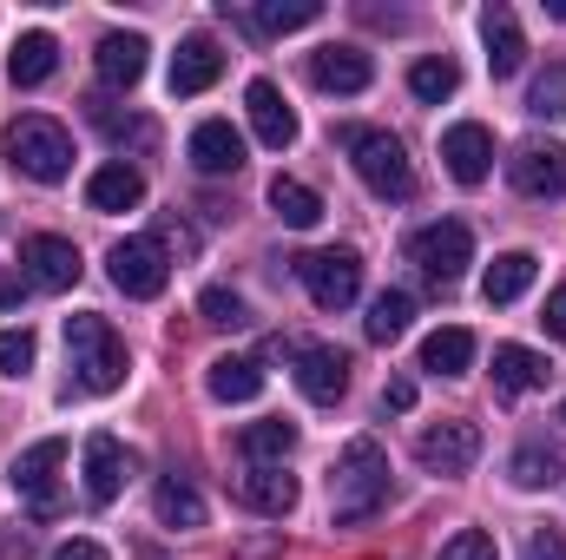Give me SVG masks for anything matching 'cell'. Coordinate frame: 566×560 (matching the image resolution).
Segmentation results:
<instances>
[{"label":"cell","mask_w":566,"mask_h":560,"mask_svg":"<svg viewBox=\"0 0 566 560\" xmlns=\"http://www.w3.org/2000/svg\"><path fill=\"white\" fill-rule=\"evenodd\" d=\"M382 501H389V455H382V442L356 435L343 448L336 475H329V515L336 521H369Z\"/></svg>","instance_id":"6da1fadb"},{"label":"cell","mask_w":566,"mask_h":560,"mask_svg":"<svg viewBox=\"0 0 566 560\" xmlns=\"http://www.w3.org/2000/svg\"><path fill=\"white\" fill-rule=\"evenodd\" d=\"M7 165L20 172V178H33V185H60L66 172H73V133L60 126V120H46V113H27V120H13L7 133Z\"/></svg>","instance_id":"7a4b0ae2"},{"label":"cell","mask_w":566,"mask_h":560,"mask_svg":"<svg viewBox=\"0 0 566 560\" xmlns=\"http://www.w3.org/2000/svg\"><path fill=\"white\" fill-rule=\"evenodd\" d=\"M66 350H73V383L86 396H113L126 383V343L113 336L106 317H66Z\"/></svg>","instance_id":"3957f363"},{"label":"cell","mask_w":566,"mask_h":560,"mask_svg":"<svg viewBox=\"0 0 566 560\" xmlns=\"http://www.w3.org/2000/svg\"><path fill=\"white\" fill-rule=\"evenodd\" d=\"M336 139H343L349 165H356V178H363L376 198H409V191H416V165H409V152H402V139H396V133L343 126Z\"/></svg>","instance_id":"277c9868"},{"label":"cell","mask_w":566,"mask_h":560,"mask_svg":"<svg viewBox=\"0 0 566 560\" xmlns=\"http://www.w3.org/2000/svg\"><path fill=\"white\" fill-rule=\"evenodd\" d=\"M296 278H303V290H310L316 310H349L356 290H363V258H356L349 245H336V251H310V258H296Z\"/></svg>","instance_id":"5b68a950"},{"label":"cell","mask_w":566,"mask_h":560,"mask_svg":"<svg viewBox=\"0 0 566 560\" xmlns=\"http://www.w3.org/2000/svg\"><path fill=\"white\" fill-rule=\"evenodd\" d=\"M60 468H66V442L46 435V442H33V448L13 455L7 481H13V495H20L33 515H53V508H60Z\"/></svg>","instance_id":"8992f818"},{"label":"cell","mask_w":566,"mask_h":560,"mask_svg":"<svg viewBox=\"0 0 566 560\" xmlns=\"http://www.w3.org/2000/svg\"><path fill=\"white\" fill-rule=\"evenodd\" d=\"M409 258H416L434 283H454L474 265V231H468L461 218H434V225H422V231L409 238Z\"/></svg>","instance_id":"52a82bcc"},{"label":"cell","mask_w":566,"mask_h":560,"mask_svg":"<svg viewBox=\"0 0 566 560\" xmlns=\"http://www.w3.org/2000/svg\"><path fill=\"white\" fill-rule=\"evenodd\" d=\"M106 271H113V283H119L126 297L151 303V297H165V283H171V258H165L158 238H119L113 258H106Z\"/></svg>","instance_id":"ba28073f"},{"label":"cell","mask_w":566,"mask_h":560,"mask_svg":"<svg viewBox=\"0 0 566 560\" xmlns=\"http://www.w3.org/2000/svg\"><path fill=\"white\" fill-rule=\"evenodd\" d=\"M20 271H27L33 290H73L86 265H80V245H73V238L40 231V238H27V245H20Z\"/></svg>","instance_id":"9c48e42d"},{"label":"cell","mask_w":566,"mask_h":560,"mask_svg":"<svg viewBox=\"0 0 566 560\" xmlns=\"http://www.w3.org/2000/svg\"><path fill=\"white\" fill-rule=\"evenodd\" d=\"M474 455H481V428L474 422H428L416 435V462L434 468V475H461V468H474Z\"/></svg>","instance_id":"30bf717a"},{"label":"cell","mask_w":566,"mask_h":560,"mask_svg":"<svg viewBox=\"0 0 566 560\" xmlns=\"http://www.w3.org/2000/svg\"><path fill=\"white\" fill-rule=\"evenodd\" d=\"M441 165H448L454 185H488V172H494V133H488L481 120L448 126V133H441Z\"/></svg>","instance_id":"8fae6325"},{"label":"cell","mask_w":566,"mask_h":560,"mask_svg":"<svg viewBox=\"0 0 566 560\" xmlns=\"http://www.w3.org/2000/svg\"><path fill=\"white\" fill-rule=\"evenodd\" d=\"M218 73H224V46H218L211 33H185V40H178V53H171L165 86H171V100H191V93L218 86Z\"/></svg>","instance_id":"7c38bea8"},{"label":"cell","mask_w":566,"mask_h":560,"mask_svg":"<svg viewBox=\"0 0 566 560\" xmlns=\"http://www.w3.org/2000/svg\"><path fill=\"white\" fill-rule=\"evenodd\" d=\"M126 475H133V448L119 442V435H86V501L93 508H113L119 501V488H126Z\"/></svg>","instance_id":"4fadbf2b"},{"label":"cell","mask_w":566,"mask_h":560,"mask_svg":"<svg viewBox=\"0 0 566 560\" xmlns=\"http://www.w3.org/2000/svg\"><path fill=\"white\" fill-rule=\"evenodd\" d=\"M507 178H514V191H527V198H554V191H566V145L527 139L514 158H507Z\"/></svg>","instance_id":"5bb4252c"},{"label":"cell","mask_w":566,"mask_h":560,"mask_svg":"<svg viewBox=\"0 0 566 560\" xmlns=\"http://www.w3.org/2000/svg\"><path fill=\"white\" fill-rule=\"evenodd\" d=\"M296 390L310 396V403H343V390H349V356L343 350H329V343H303L296 350Z\"/></svg>","instance_id":"9a60e30c"},{"label":"cell","mask_w":566,"mask_h":560,"mask_svg":"<svg viewBox=\"0 0 566 560\" xmlns=\"http://www.w3.org/2000/svg\"><path fill=\"white\" fill-rule=\"evenodd\" d=\"M481 40H488V66H494V80H514L521 66H527V33H521V20H514V7H481Z\"/></svg>","instance_id":"2e32d148"},{"label":"cell","mask_w":566,"mask_h":560,"mask_svg":"<svg viewBox=\"0 0 566 560\" xmlns=\"http://www.w3.org/2000/svg\"><path fill=\"white\" fill-rule=\"evenodd\" d=\"M185 158H191L205 178H231V172L244 165V133H238L231 120H205V126L191 133V145H185Z\"/></svg>","instance_id":"e0dca14e"},{"label":"cell","mask_w":566,"mask_h":560,"mask_svg":"<svg viewBox=\"0 0 566 560\" xmlns=\"http://www.w3.org/2000/svg\"><path fill=\"white\" fill-rule=\"evenodd\" d=\"M244 113H251V133L283 152V145H296V113H290V100H283L277 80H251V93H244Z\"/></svg>","instance_id":"ac0fdd59"},{"label":"cell","mask_w":566,"mask_h":560,"mask_svg":"<svg viewBox=\"0 0 566 560\" xmlns=\"http://www.w3.org/2000/svg\"><path fill=\"white\" fill-rule=\"evenodd\" d=\"M310 80H316L323 93H363V86L376 80V66H369L363 46H316V53H310Z\"/></svg>","instance_id":"d6986e66"},{"label":"cell","mask_w":566,"mask_h":560,"mask_svg":"<svg viewBox=\"0 0 566 560\" xmlns=\"http://www.w3.org/2000/svg\"><path fill=\"white\" fill-rule=\"evenodd\" d=\"M139 198H145V172L126 165V158H113V165H99V172L86 178V205H93V211H133Z\"/></svg>","instance_id":"ffe728a7"},{"label":"cell","mask_w":566,"mask_h":560,"mask_svg":"<svg viewBox=\"0 0 566 560\" xmlns=\"http://www.w3.org/2000/svg\"><path fill=\"white\" fill-rule=\"evenodd\" d=\"M53 66H60V40H53L46 27L20 33V40H13V53H7V80H13V86H46V80H53Z\"/></svg>","instance_id":"44dd1931"},{"label":"cell","mask_w":566,"mask_h":560,"mask_svg":"<svg viewBox=\"0 0 566 560\" xmlns=\"http://www.w3.org/2000/svg\"><path fill=\"white\" fill-rule=\"evenodd\" d=\"M547 356L541 350H527V343H501L494 350V390L501 396H527V390H547Z\"/></svg>","instance_id":"7402d4cb"},{"label":"cell","mask_w":566,"mask_h":560,"mask_svg":"<svg viewBox=\"0 0 566 560\" xmlns=\"http://www.w3.org/2000/svg\"><path fill=\"white\" fill-rule=\"evenodd\" d=\"M296 475H283V468H251V475H238V501L244 508H258V515H271V521H283L290 508H296Z\"/></svg>","instance_id":"603a6c76"},{"label":"cell","mask_w":566,"mask_h":560,"mask_svg":"<svg viewBox=\"0 0 566 560\" xmlns=\"http://www.w3.org/2000/svg\"><path fill=\"white\" fill-rule=\"evenodd\" d=\"M205 390L218 403H258L264 396V370H258V356H218L205 370Z\"/></svg>","instance_id":"cb8c5ba5"},{"label":"cell","mask_w":566,"mask_h":560,"mask_svg":"<svg viewBox=\"0 0 566 560\" xmlns=\"http://www.w3.org/2000/svg\"><path fill=\"white\" fill-rule=\"evenodd\" d=\"M145 60H151L145 33H106V40H99V80H106V86H139Z\"/></svg>","instance_id":"d4e9b609"},{"label":"cell","mask_w":566,"mask_h":560,"mask_svg":"<svg viewBox=\"0 0 566 560\" xmlns=\"http://www.w3.org/2000/svg\"><path fill=\"white\" fill-rule=\"evenodd\" d=\"M534 271H541L534 251H501V258L488 265V278H481V297H488V303H514V297L534 290Z\"/></svg>","instance_id":"484cf974"},{"label":"cell","mask_w":566,"mask_h":560,"mask_svg":"<svg viewBox=\"0 0 566 560\" xmlns=\"http://www.w3.org/2000/svg\"><path fill=\"white\" fill-rule=\"evenodd\" d=\"M468 363H474V330H461V323L434 330V336L422 343V370L428 376H468Z\"/></svg>","instance_id":"4316f807"},{"label":"cell","mask_w":566,"mask_h":560,"mask_svg":"<svg viewBox=\"0 0 566 560\" xmlns=\"http://www.w3.org/2000/svg\"><path fill=\"white\" fill-rule=\"evenodd\" d=\"M238 448L251 455V468H283V455L296 448V422H283V416L251 422V428L238 435Z\"/></svg>","instance_id":"83f0119b"},{"label":"cell","mask_w":566,"mask_h":560,"mask_svg":"<svg viewBox=\"0 0 566 560\" xmlns=\"http://www.w3.org/2000/svg\"><path fill=\"white\" fill-rule=\"evenodd\" d=\"M409 323H416V297H409V290H382V297L369 303V317H363L369 343H402Z\"/></svg>","instance_id":"f1b7e54d"},{"label":"cell","mask_w":566,"mask_h":560,"mask_svg":"<svg viewBox=\"0 0 566 560\" xmlns=\"http://www.w3.org/2000/svg\"><path fill=\"white\" fill-rule=\"evenodd\" d=\"M151 508H158L165 528H205V495H198L191 481H178V475H165V481L151 488Z\"/></svg>","instance_id":"f546056e"},{"label":"cell","mask_w":566,"mask_h":560,"mask_svg":"<svg viewBox=\"0 0 566 560\" xmlns=\"http://www.w3.org/2000/svg\"><path fill=\"white\" fill-rule=\"evenodd\" d=\"M271 211H277L290 231H310L323 218V191L303 185V178H271Z\"/></svg>","instance_id":"4dcf8cb0"},{"label":"cell","mask_w":566,"mask_h":560,"mask_svg":"<svg viewBox=\"0 0 566 560\" xmlns=\"http://www.w3.org/2000/svg\"><path fill=\"white\" fill-rule=\"evenodd\" d=\"M454 86H461V66L448 60V53H428L409 66V93L422 100V106H441V100H454Z\"/></svg>","instance_id":"1f68e13d"},{"label":"cell","mask_w":566,"mask_h":560,"mask_svg":"<svg viewBox=\"0 0 566 560\" xmlns=\"http://www.w3.org/2000/svg\"><path fill=\"white\" fill-rule=\"evenodd\" d=\"M323 13V0H258L251 7V20L264 27V33H296V27H310Z\"/></svg>","instance_id":"d6a6232c"},{"label":"cell","mask_w":566,"mask_h":560,"mask_svg":"<svg viewBox=\"0 0 566 560\" xmlns=\"http://www.w3.org/2000/svg\"><path fill=\"white\" fill-rule=\"evenodd\" d=\"M507 475H514V488H554V481H560V455H554L547 442H527Z\"/></svg>","instance_id":"836d02e7"},{"label":"cell","mask_w":566,"mask_h":560,"mask_svg":"<svg viewBox=\"0 0 566 560\" xmlns=\"http://www.w3.org/2000/svg\"><path fill=\"white\" fill-rule=\"evenodd\" d=\"M198 310H205V323H224V330H244V323H251L244 297H238V290H224V283H211V290L198 297Z\"/></svg>","instance_id":"e575fe53"},{"label":"cell","mask_w":566,"mask_h":560,"mask_svg":"<svg viewBox=\"0 0 566 560\" xmlns=\"http://www.w3.org/2000/svg\"><path fill=\"white\" fill-rule=\"evenodd\" d=\"M33 356H40L33 330H0V376H27V370H33Z\"/></svg>","instance_id":"d590c367"},{"label":"cell","mask_w":566,"mask_h":560,"mask_svg":"<svg viewBox=\"0 0 566 560\" xmlns=\"http://www.w3.org/2000/svg\"><path fill=\"white\" fill-rule=\"evenodd\" d=\"M441 560H501V554H494V535H481V528H461V535L441 548Z\"/></svg>","instance_id":"8d00e7d4"},{"label":"cell","mask_w":566,"mask_h":560,"mask_svg":"<svg viewBox=\"0 0 566 560\" xmlns=\"http://www.w3.org/2000/svg\"><path fill=\"white\" fill-rule=\"evenodd\" d=\"M99 126H106V139L113 145H151V126H145V120H119V113H99Z\"/></svg>","instance_id":"74e56055"},{"label":"cell","mask_w":566,"mask_h":560,"mask_svg":"<svg viewBox=\"0 0 566 560\" xmlns=\"http://www.w3.org/2000/svg\"><path fill=\"white\" fill-rule=\"evenodd\" d=\"M541 323H547V336H560L566 343V283L547 297V310H541Z\"/></svg>","instance_id":"f35d334b"},{"label":"cell","mask_w":566,"mask_h":560,"mask_svg":"<svg viewBox=\"0 0 566 560\" xmlns=\"http://www.w3.org/2000/svg\"><path fill=\"white\" fill-rule=\"evenodd\" d=\"M521 560H566V535H534Z\"/></svg>","instance_id":"ab89813d"},{"label":"cell","mask_w":566,"mask_h":560,"mask_svg":"<svg viewBox=\"0 0 566 560\" xmlns=\"http://www.w3.org/2000/svg\"><path fill=\"white\" fill-rule=\"evenodd\" d=\"M382 409H396V416H402V409H416V383H409V376H396V383L382 390Z\"/></svg>","instance_id":"60d3db41"},{"label":"cell","mask_w":566,"mask_h":560,"mask_svg":"<svg viewBox=\"0 0 566 560\" xmlns=\"http://www.w3.org/2000/svg\"><path fill=\"white\" fill-rule=\"evenodd\" d=\"M53 560H113V554H106L99 541H60V548H53Z\"/></svg>","instance_id":"b9f144b4"},{"label":"cell","mask_w":566,"mask_h":560,"mask_svg":"<svg viewBox=\"0 0 566 560\" xmlns=\"http://www.w3.org/2000/svg\"><path fill=\"white\" fill-rule=\"evenodd\" d=\"M0 303H20V283L13 278H0Z\"/></svg>","instance_id":"7bdbcfd3"},{"label":"cell","mask_w":566,"mask_h":560,"mask_svg":"<svg viewBox=\"0 0 566 560\" xmlns=\"http://www.w3.org/2000/svg\"><path fill=\"white\" fill-rule=\"evenodd\" d=\"M560 422H566V409H560Z\"/></svg>","instance_id":"ee69618b"}]
</instances>
